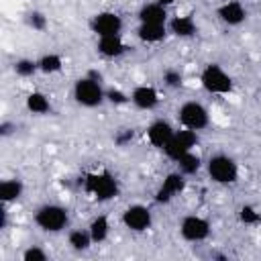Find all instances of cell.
Wrapping results in <instances>:
<instances>
[{"label": "cell", "mask_w": 261, "mask_h": 261, "mask_svg": "<svg viewBox=\"0 0 261 261\" xmlns=\"http://www.w3.org/2000/svg\"><path fill=\"white\" fill-rule=\"evenodd\" d=\"M84 190L88 194L94 196V200L98 202H108L112 198L118 196V181L116 177L108 171V169H100V171H92L84 177Z\"/></svg>", "instance_id": "obj_1"}, {"label": "cell", "mask_w": 261, "mask_h": 261, "mask_svg": "<svg viewBox=\"0 0 261 261\" xmlns=\"http://www.w3.org/2000/svg\"><path fill=\"white\" fill-rule=\"evenodd\" d=\"M67 222H69L67 208L59 204H43L35 212V224L45 232H59L67 226Z\"/></svg>", "instance_id": "obj_2"}, {"label": "cell", "mask_w": 261, "mask_h": 261, "mask_svg": "<svg viewBox=\"0 0 261 261\" xmlns=\"http://www.w3.org/2000/svg\"><path fill=\"white\" fill-rule=\"evenodd\" d=\"M73 98L80 106L96 108L106 100V92L102 90V82H98L90 75H84L73 86Z\"/></svg>", "instance_id": "obj_3"}, {"label": "cell", "mask_w": 261, "mask_h": 261, "mask_svg": "<svg viewBox=\"0 0 261 261\" xmlns=\"http://www.w3.org/2000/svg\"><path fill=\"white\" fill-rule=\"evenodd\" d=\"M208 175L212 177V181L220 184V186H228V184H234L239 179V167L234 163L232 157L228 155H212L208 159Z\"/></svg>", "instance_id": "obj_4"}, {"label": "cell", "mask_w": 261, "mask_h": 261, "mask_svg": "<svg viewBox=\"0 0 261 261\" xmlns=\"http://www.w3.org/2000/svg\"><path fill=\"white\" fill-rule=\"evenodd\" d=\"M200 82H202V88L210 94H230L232 92V77L216 63H210L202 69Z\"/></svg>", "instance_id": "obj_5"}, {"label": "cell", "mask_w": 261, "mask_h": 261, "mask_svg": "<svg viewBox=\"0 0 261 261\" xmlns=\"http://www.w3.org/2000/svg\"><path fill=\"white\" fill-rule=\"evenodd\" d=\"M177 118L181 122V126L192 128V130H202L208 126V110L200 104V102H184L177 110Z\"/></svg>", "instance_id": "obj_6"}, {"label": "cell", "mask_w": 261, "mask_h": 261, "mask_svg": "<svg viewBox=\"0 0 261 261\" xmlns=\"http://www.w3.org/2000/svg\"><path fill=\"white\" fill-rule=\"evenodd\" d=\"M179 234L190 243H200L210 234V222L198 214H190L179 222Z\"/></svg>", "instance_id": "obj_7"}, {"label": "cell", "mask_w": 261, "mask_h": 261, "mask_svg": "<svg viewBox=\"0 0 261 261\" xmlns=\"http://www.w3.org/2000/svg\"><path fill=\"white\" fill-rule=\"evenodd\" d=\"M153 222V216H151V210L143 204H133L128 206L124 212H122V224L133 230V232H143L151 226Z\"/></svg>", "instance_id": "obj_8"}, {"label": "cell", "mask_w": 261, "mask_h": 261, "mask_svg": "<svg viewBox=\"0 0 261 261\" xmlns=\"http://www.w3.org/2000/svg\"><path fill=\"white\" fill-rule=\"evenodd\" d=\"M186 190V177H184V173L181 171H173V173H169L163 181H161V186L157 188V192H155V202L157 204H169L175 196H179L181 192Z\"/></svg>", "instance_id": "obj_9"}, {"label": "cell", "mask_w": 261, "mask_h": 261, "mask_svg": "<svg viewBox=\"0 0 261 261\" xmlns=\"http://www.w3.org/2000/svg\"><path fill=\"white\" fill-rule=\"evenodd\" d=\"M92 31L98 37H108V35H120L122 31V18L112 12V10H102L98 14H94L92 22H90Z\"/></svg>", "instance_id": "obj_10"}, {"label": "cell", "mask_w": 261, "mask_h": 261, "mask_svg": "<svg viewBox=\"0 0 261 261\" xmlns=\"http://www.w3.org/2000/svg\"><path fill=\"white\" fill-rule=\"evenodd\" d=\"M98 53L106 59H116L120 55H124L128 51V45L120 39V35H108V37H98V45H96Z\"/></svg>", "instance_id": "obj_11"}, {"label": "cell", "mask_w": 261, "mask_h": 261, "mask_svg": "<svg viewBox=\"0 0 261 261\" xmlns=\"http://www.w3.org/2000/svg\"><path fill=\"white\" fill-rule=\"evenodd\" d=\"M218 18L228 27H239L247 18V10L239 0H228L218 8Z\"/></svg>", "instance_id": "obj_12"}, {"label": "cell", "mask_w": 261, "mask_h": 261, "mask_svg": "<svg viewBox=\"0 0 261 261\" xmlns=\"http://www.w3.org/2000/svg\"><path fill=\"white\" fill-rule=\"evenodd\" d=\"M173 133H175L173 126H171L167 120L159 118V120H155V122L149 124V128H147V139H149V143H151L153 147L163 149L165 143L173 137Z\"/></svg>", "instance_id": "obj_13"}, {"label": "cell", "mask_w": 261, "mask_h": 261, "mask_svg": "<svg viewBox=\"0 0 261 261\" xmlns=\"http://www.w3.org/2000/svg\"><path fill=\"white\" fill-rule=\"evenodd\" d=\"M130 102L141 110H153L159 104V92L153 86H137L130 94Z\"/></svg>", "instance_id": "obj_14"}, {"label": "cell", "mask_w": 261, "mask_h": 261, "mask_svg": "<svg viewBox=\"0 0 261 261\" xmlns=\"http://www.w3.org/2000/svg\"><path fill=\"white\" fill-rule=\"evenodd\" d=\"M167 29H169L171 35H175V37H179V39H190V37L196 35V22H194L192 16H186V14L173 16V18L169 20Z\"/></svg>", "instance_id": "obj_15"}, {"label": "cell", "mask_w": 261, "mask_h": 261, "mask_svg": "<svg viewBox=\"0 0 261 261\" xmlns=\"http://www.w3.org/2000/svg\"><path fill=\"white\" fill-rule=\"evenodd\" d=\"M139 22H167V8L161 6L159 2H147L139 10Z\"/></svg>", "instance_id": "obj_16"}, {"label": "cell", "mask_w": 261, "mask_h": 261, "mask_svg": "<svg viewBox=\"0 0 261 261\" xmlns=\"http://www.w3.org/2000/svg\"><path fill=\"white\" fill-rule=\"evenodd\" d=\"M167 35V27L159 22H141L137 29V37L143 43H159Z\"/></svg>", "instance_id": "obj_17"}, {"label": "cell", "mask_w": 261, "mask_h": 261, "mask_svg": "<svg viewBox=\"0 0 261 261\" xmlns=\"http://www.w3.org/2000/svg\"><path fill=\"white\" fill-rule=\"evenodd\" d=\"M22 181L20 179H4L0 184V200L2 204H10V202H16L20 196H22Z\"/></svg>", "instance_id": "obj_18"}, {"label": "cell", "mask_w": 261, "mask_h": 261, "mask_svg": "<svg viewBox=\"0 0 261 261\" xmlns=\"http://www.w3.org/2000/svg\"><path fill=\"white\" fill-rule=\"evenodd\" d=\"M88 230H90L94 243H104V241L108 239V234H110V222H108V216H106V214H100V216L92 218Z\"/></svg>", "instance_id": "obj_19"}, {"label": "cell", "mask_w": 261, "mask_h": 261, "mask_svg": "<svg viewBox=\"0 0 261 261\" xmlns=\"http://www.w3.org/2000/svg\"><path fill=\"white\" fill-rule=\"evenodd\" d=\"M24 104H27V110L33 114H47L51 110V102L43 92H31L27 96Z\"/></svg>", "instance_id": "obj_20"}, {"label": "cell", "mask_w": 261, "mask_h": 261, "mask_svg": "<svg viewBox=\"0 0 261 261\" xmlns=\"http://www.w3.org/2000/svg\"><path fill=\"white\" fill-rule=\"evenodd\" d=\"M67 243L73 251H86L94 241H92V234L88 228H73L67 237Z\"/></svg>", "instance_id": "obj_21"}, {"label": "cell", "mask_w": 261, "mask_h": 261, "mask_svg": "<svg viewBox=\"0 0 261 261\" xmlns=\"http://www.w3.org/2000/svg\"><path fill=\"white\" fill-rule=\"evenodd\" d=\"M39 71H43V73H59L61 69H63V59H61V55H57V53H47V55H43L39 61Z\"/></svg>", "instance_id": "obj_22"}, {"label": "cell", "mask_w": 261, "mask_h": 261, "mask_svg": "<svg viewBox=\"0 0 261 261\" xmlns=\"http://www.w3.org/2000/svg\"><path fill=\"white\" fill-rule=\"evenodd\" d=\"M188 151H192V149H188V147L177 139V135H175V133H173V137H171V139L165 143V147H163V153H165L171 161H179Z\"/></svg>", "instance_id": "obj_23"}, {"label": "cell", "mask_w": 261, "mask_h": 261, "mask_svg": "<svg viewBox=\"0 0 261 261\" xmlns=\"http://www.w3.org/2000/svg\"><path fill=\"white\" fill-rule=\"evenodd\" d=\"M177 165H179V171H181L184 175H194V173L202 167V159H200L196 153L188 151V153L177 161Z\"/></svg>", "instance_id": "obj_24"}, {"label": "cell", "mask_w": 261, "mask_h": 261, "mask_svg": "<svg viewBox=\"0 0 261 261\" xmlns=\"http://www.w3.org/2000/svg\"><path fill=\"white\" fill-rule=\"evenodd\" d=\"M239 220H241L243 224L255 226V224H259V222H261V212H259L255 206L245 204V206H241V210H239Z\"/></svg>", "instance_id": "obj_25"}, {"label": "cell", "mask_w": 261, "mask_h": 261, "mask_svg": "<svg viewBox=\"0 0 261 261\" xmlns=\"http://www.w3.org/2000/svg\"><path fill=\"white\" fill-rule=\"evenodd\" d=\"M35 71H39V63H37L35 59L22 57V59L14 61V73L20 75V77H31Z\"/></svg>", "instance_id": "obj_26"}, {"label": "cell", "mask_w": 261, "mask_h": 261, "mask_svg": "<svg viewBox=\"0 0 261 261\" xmlns=\"http://www.w3.org/2000/svg\"><path fill=\"white\" fill-rule=\"evenodd\" d=\"M27 22H29V27H33L35 31H45V29H47V16H45L43 12H39V10L29 12V14H27Z\"/></svg>", "instance_id": "obj_27"}, {"label": "cell", "mask_w": 261, "mask_h": 261, "mask_svg": "<svg viewBox=\"0 0 261 261\" xmlns=\"http://www.w3.org/2000/svg\"><path fill=\"white\" fill-rule=\"evenodd\" d=\"M163 84L167 86V88H181V84H184V77H181V73H179V69H165L163 71Z\"/></svg>", "instance_id": "obj_28"}, {"label": "cell", "mask_w": 261, "mask_h": 261, "mask_svg": "<svg viewBox=\"0 0 261 261\" xmlns=\"http://www.w3.org/2000/svg\"><path fill=\"white\" fill-rule=\"evenodd\" d=\"M106 100L110 102V104H114V106H122V104H126L128 100H130V96H126L122 90H118V88H110V90H106Z\"/></svg>", "instance_id": "obj_29"}, {"label": "cell", "mask_w": 261, "mask_h": 261, "mask_svg": "<svg viewBox=\"0 0 261 261\" xmlns=\"http://www.w3.org/2000/svg\"><path fill=\"white\" fill-rule=\"evenodd\" d=\"M45 259H47V253L37 245H31L22 251V261H45Z\"/></svg>", "instance_id": "obj_30"}, {"label": "cell", "mask_w": 261, "mask_h": 261, "mask_svg": "<svg viewBox=\"0 0 261 261\" xmlns=\"http://www.w3.org/2000/svg\"><path fill=\"white\" fill-rule=\"evenodd\" d=\"M133 137H135V130H133V128H122V130H118V133L114 135V143H116L118 147H124V145H128V143L133 141Z\"/></svg>", "instance_id": "obj_31"}, {"label": "cell", "mask_w": 261, "mask_h": 261, "mask_svg": "<svg viewBox=\"0 0 261 261\" xmlns=\"http://www.w3.org/2000/svg\"><path fill=\"white\" fill-rule=\"evenodd\" d=\"M16 126L12 124V122H8V120H4L2 124H0V135L2 137H8V135H12V130H14Z\"/></svg>", "instance_id": "obj_32"}, {"label": "cell", "mask_w": 261, "mask_h": 261, "mask_svg": "<svg viewBox=\"0 0 261 261\" xmlns=\"http://www.w3.org/2000/svg\"><path fill=\"white\" fill-rule=\"evenodd\" d=\"M155 2H159L161 6H165V8H167V6H171V4L175 2V0H155Z\"/></svg>", "instance_id": "obj_33"}]
</instances>
